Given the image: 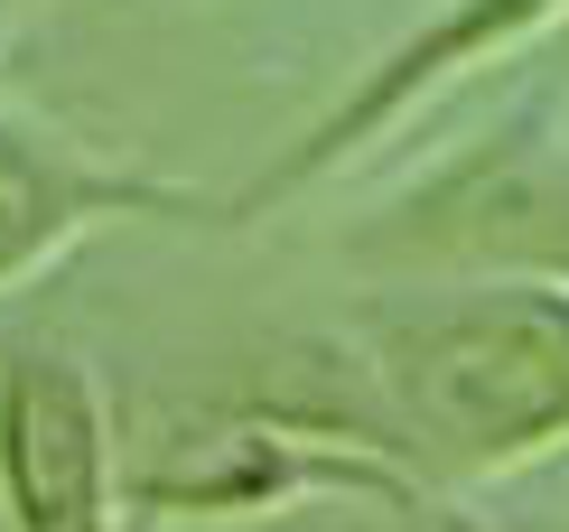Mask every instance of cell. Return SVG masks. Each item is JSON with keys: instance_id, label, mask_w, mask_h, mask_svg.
<instances>
[{"instance_id": "cell-1", "label": "cell", "mask_w": 569, "mask_h": 532, "mask_svg": "<svg viewBox=\"0 0 569 532\" xmlns=\"http://www.w3.org/2000/svg\"><path fill=\"white\" fill-rule=\"evenodd\" d=\"M401 421L458 467H495L569 440V289L486 280L392 299L373 318Z\"/></svg>"}, {"instance_id": "cell-3", "label": "cell", "mask_w": 569, "mask_h": 532, "mask_svg": "<svg viewBox=\"0 0 569 532\" xmlns=\"http://www.w3.org/2000/svg\"><path fill=\"white\" fill-rule=\"evenodd\" d=\"M140 215H187L178 187L131 178V168L84 159L76 140H57L29 112H0V289L38 280L47 262H66L84 234L140 225Z\"/></svg>"}, {"instance_id": "cell-2", "label": "cell", "mask_w": 569, "mask_h": 532, "mask_svg": "<svg viewBox=\"0 0 569 532\" xmlns=\"http://www.w3.org/2000/svg\"><path fill=\"white\" fill-rule=\"evenodd\" d=\"M0 504L10 532H122V430L66 346L0 365Z\"/></svg>"}]
</instances>
